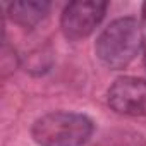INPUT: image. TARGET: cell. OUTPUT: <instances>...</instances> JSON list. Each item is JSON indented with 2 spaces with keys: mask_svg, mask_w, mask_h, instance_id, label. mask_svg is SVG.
<instances>
[{
  "mask_svg": "<svg viewBox=\"0 0 146 146\" xmlns=\"http://www.w3.org/2000/svg\"><path fill=\"white\" fill-rule=\"evenodd\" d=\"M143 45L144 35L141 24L134 17H120L102 31L95 50L107 67L124 69L136 58Z\"/></svg>",
  "mask_w": 146,
  "mask_h": 146,
  "instance_id": "cell-1",
  "label": "cell"
},
{
  "mask_svg": "<svg viewBox=\"0 0 146 146\" xmlns=\"http://www.w3.org/2000/svg\"><path fill=\"white\" fill-rule=\"evenodd\" d=\"M93 131V120L83 113L50 112L33 124L31 136L40 146H83Z\"/></svg>",
  "mask_w": 146,
  "mask_h": 146,
  "instance_id": "cell-2",
  "label": "cell"
},
{
  "mask_svg": "<svg viewBox=\"0 0 146 146\" xmlns=\"http://www.w3.org/2000/svg\"><path fill=\"white\" fill-rule=\"evenodd\" d=\"M107 11V2H95V0H81L70 2L60 19L64 35L69 40H81L90 36L95 28L102 23Z\"/></svg>",
  "mask_w": 146,
  "mask_h": 146,
  "instance_id": "cell-3",
  "label": "cell"
},
{
  "mask_svg": "<svg viewBox=\"0 0 146 146\" xmlns=\"http://www.w3.org/2000/svg\"><path fill=\"white\" fill-rule=\"evenodd\" d=\"M108 105L120 115H146V81L132 76L115 79L108 90Z\"/></svg>",
  "mask_w": 146,
  "mask_h": 146,
  "instance_id": "cell-4",
  "label": "cell"
},
{
  "mask_svg": "<svg viewBox=\"0 0 146 146\" xmlns=\"http://www.w3.org/2000/svg\"><path fill=\"white\" fill-rule=\"evenodd\" d=\"M50 11L48 2H12L9 5L7 16L11 17L12 23L24 26V28H33L36 26Z\"/></svg>",
  "mask_w": 146,
  "mask_h": 146,
  "instance_id": "cell-5",
  "label": "cell"
},
{
  "mask_svg": "<svg viewBox=\"0 0 146 146\" xmlns=\"http://www.w3.org/2000/svg\"><path fill=\"white\" fill-rule=\"evenodd\" d=\"M143 19H144V29H146V4L143 5Z\"/></svg>",
  "mask_w": 146,
  "mask_h": 146,
  "instance_id": "cell-6",
  "label": "cell"
},
{
  "mask_svg": "<svg viewBox=\"0 0 146 146\" xmlns=\"http://www.w3.org/2000/svg\"><path fill=\"white\" fill-rule=\"evenodd\" d=\"M144 57H146V31H144Z\"/></svg>",
  "mask_w": 146,
  "mask_h": 146,
  "instance_id": "cell-7",
  "label": "cell"
}]
</instances>
